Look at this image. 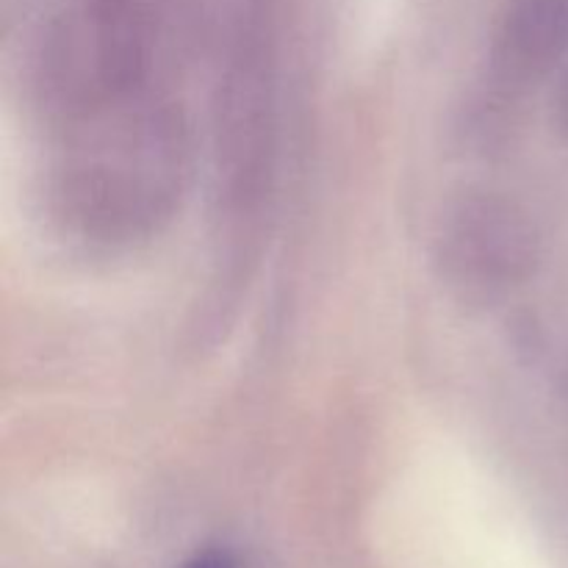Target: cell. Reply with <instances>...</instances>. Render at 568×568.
I'll use <instances>...</instances> for the list:
<instances>
[{
  "label": "cell",
  "mask_w": 568,
  "mask_h": 568,
  "mask_svg": "<svg viewBox=\"0 0 568 568\" xmlns=\"http://www.w3.org/2000/svg\"><path fill=\"white\" fill-rule=\"evenodd\" d=\"M64 128L50 197L67 231L128 244L170 220L189 175L186 125L170 103L133 92Z\"/></svg>",
  "instance_id": "obj_1"
},
{
  "label": "cell",
  "mask_w": 568,
  "mask_h": 568,
  "mask_svg": "<svg viewBox=\"0 0 568 568\" xmlns=\"http://www.w3.org/2000/svg\"><path fill=\"white\" fill-rule=\"evenodd\" d=\"M150 20L144 0H72L48 22L33 59V92L59 125L142 87Z\"/></svg>",
  "instance_id": "obj_2"
},
{
  "label": "cell",
  "mask_w": 568,
  "mask_h": 568,
  "mask_svg": "<svg viewBox=\"0 0 568 568\" xmlns=\"http://www.w3.org/2000/svg\"><path fill=\"white\" fill-rule=\"evenodd\" d=\"M541 261V233L516 200L464 192L444 205L433 231V264L469 305H491L525 286Z\"/></svg>",
  "instance_id": "obj_3"
},
{
  "label": "cell",
  "mask_w": 568,
  "mask_h": 568,
  "mask_svg": "<svg viewBox=\"0 0 568 568\" xmlns=\"http://www.w3.org/2000/svg\"><path fill=\"white\" fill-rule=\"evenodd\" d=\"M568 53V0H503L488 44L486 103L510 105L541 87Z\"/></svg>",
  "instance_id": "obj_4"
},
{
  "label": "cell",
  "mask_w": 568,
  "mask_h": 568,
  "mask_svg": "<svg viewBox=\"0 0 568 568\" xmlns=\"http://www.w3.org/2000/svg\"><path fill=\"white\" fill-rule=\"evenodd\" d=\"M189 568H236V566H233V560L227 558V555L205 552V555H200V558L194 560V564Z\"/></svg>",
  "instance_id": "obj_5"
},
{
  "label": "cell",
  "mask_w": 568,
  "mask_h": 568,
  "mask_svg": "<svg viewBox=\"0 0 568 568\" xmlns=\"http://www.w3.org/2000/svg\"><path fill=\"white\" fill-rule=\"evenodd\" d=\"M558 122L568 133V64H566L564 78H560V89H558Z\"/></svg>",
  "instance_id": "obj_6"
},
{
  "label": "cell",
  "mask_w": 568,
  "mask_h": 568,
  "mask_svg": "<svg viewBox=\"0 0 568 568\" xmlns=\"http://www.w3.org/2000/svg\"><path fill=\"white\" fill-rule=\"evenodd\" d=\"M566 386H568V372H566Z\"/></svg>",
  "instance_id": "obj_7"
}]
</instances>
